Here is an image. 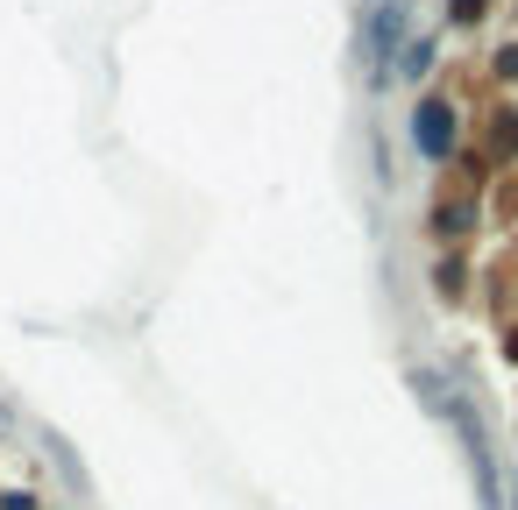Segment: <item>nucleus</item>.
I'll return each instance as SVG.
<instances>
[{"label": "nucleus", "mask_w": 518, "mask_h": 510, "mask_svg": "<svg viewBox=\"0 0 518 510\" xmlns=\"http://www.w3.org/2000/svg\"><path fill=\"white\" fill-rule=\"evenodd\" d=\"M419 142H426V149H448V114H440V107L419 114Z\"/></svg>", "instance_id": "obj_1"}]
</instances>
